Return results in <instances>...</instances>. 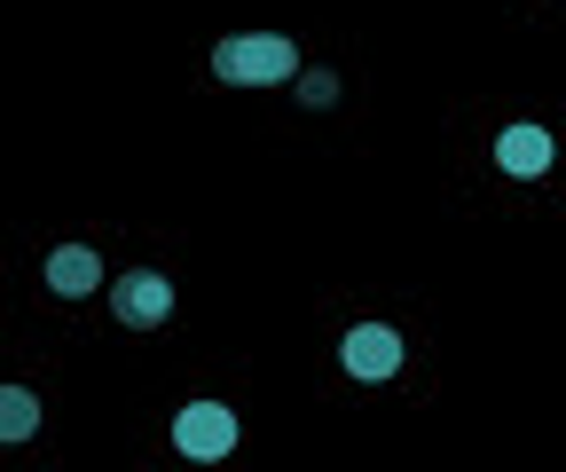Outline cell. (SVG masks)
I'll return each mask as SVG.
<instances>
[{
    "instance_id": "6da1fadb",
    "label": "cell",
    "mask_w": 566,
    "mask_h": 472,
    "mask_svg": "<svg viewBox=\"0 0 566 472\" xmlns=\"http://www.w3.org/2000/svg\"><path fill=\"white\" fill-rule=\"evenodd\" d=\"M292 72H300L292 32H229L212 48V80H229V87H283Z\"/></svg>"
},
{
    "instance_id": "7a4b0ae2",
    "label": "cell",
    "mask_w": 566,
    "mask_h": 472,
    "mask_svg": "<svg viewBox=\"0 0 566 472\" xmlns=\"http://www.w3.org/2000/svg\"><path fill=\"white\" fill-rule=\"evenodd\" d=\"M174 449L197 457V464H221L237 449V410L229 401H181L174 410Z\"/></svg>"
},
{
    "instance_id": "3957f363",
    "label": "cell",
    "mask_w": 566,
    "mask_h": 472,
    "mask_svg": "<svg viewBox=\"0 0 566 472\" xmlns=\"http://www.w3.org/2000/svg\"><path fill=\"white\" fill-rule=\"evenodd\" d=\"M103 292H111V315H118L126 331H158V323L174 315V284L158 276V268H134V276L103 284Z\"/></svg>"
},
{
    "instance_id": "277c9868",
    "label": "cell",
    "mask_w": 566,
    "mask_h": 472,
    "mask_svg": "<svg viewBox=\"0 0 566 472\" xmlns=\"http://www.w3.org/2000/svg\"><path fill=\"white\" fill-rule=\"evenodd\" d=\"M338 363H346V378H363V386H386L394 370H401V339L386 323H354L346 339H338Z\"/></svg>"
},
{
    "instance_id": "5b68a950",
    "label": "cell",
    "mask_w": 566,
    "mask_h": 472,
    "mask_svg": "<svg viewBox=\"0 0 566 472\" xmlns=\"http://www.w3.org/2000/svg\"><path fill=\"white\" fill-rule=\"evenodd\" d=\"M40 276H48V292H55V300H95V292L111 284V276H103V252H95V244H55Z\"/></svg>"
},
{
    "instance_id": "8992f818",
    "label": "cell",
    "mask_w": 566,
    "mask_h": 472,
    "mask_svg": "<svg viewBox=\"0 0 566 472\" xmlns=\"http://www.w3.org/2000/svg\"><path fill=\"white\" fill-rule=\"evenodd\" d=\"M551 158H558V143H551L543 126H504V134H495V166L520 174V181H543Z\"/></svg>"
},
{
    "instance_id": "52a82bcc",
    "label": "cell",
    "mask_w": 566,
    "mask_h": 472,
    "mask_svg": "<svg viewBox=\"0 0 566 472\" xmlns=\"http://www.w3.org/2000/svg\"><path fill=\"white\" fill-rule=\"evenodd\" d=\"M32 433H40V394L0 386V441H32Z\"/></svg>"
},
{
    "instance_id": "ba28073f",
    "label": "cell",
    "mask_w": 566,
    "mask_h": 472,
    "mask_svg": "<svg viewBox=\"0 0 566 472\" xmlns=\"http://www.w3.org/2000/svg\"><path fill=\"white\" fill-rule=\"evenodd\" d=\"M292 80H300V103H307V111H331V103H338V72H331V63H315V72H292Z\"/></svg>"
}]
</instances>
